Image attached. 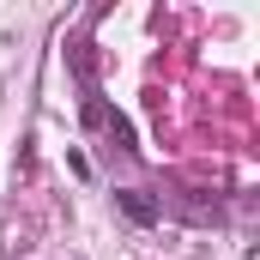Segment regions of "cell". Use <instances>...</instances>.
<instances>
[{
    "instance_id": "1",
    "label": "cell",
    "mask_w": 260,
    "mask_h": 260,
    "mask_svg": "<svg viewBox=\"0 0 260 260\" xmlns=\"http://www.w3.org/2000/svg\"><path fill=\"white\" fill-rule=\"evenodd\" d=\"M115 200H121V212H127V218H139V224H151V218L164 212L157 200H145V194H115Z\"/></svg>"
}]
</instances>
